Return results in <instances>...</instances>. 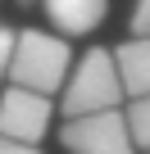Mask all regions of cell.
Here are the masks:
<instances>
[{
    "instance_id": "cell-1",
    "label": "cell",
    "mask_w": 150,
    "mask_h": 154,
    "mask_svg": "<svg viewBox=\"0 0 150 154\" xmlns=\"http://www.w3.org/2000/svg\"><path fill=\"white\" fill-rule=\"evenodd\" d=\"M68 68H73V50L59 32H18L14 41V59H9V86H27L37 95H59L64 82H68Z\"/></svg>"
},
{
    "instance_id": "cell-2",
    "label": "cell",
    "mask_w": 150,
    "mask_h": 154,
    "mask_svg": "<svg viewBox=\"0 0 150 154\" xmlns=\"http://www.w3.org/2000/svg\"><path fill=\"white\" fill-rule=\"evenodd\" d=\"M123 82L114 68V50L91 45L82 50V59H73L68 82L59 91V109L64 118H82V113H105V109H123Z\"/></svg>"
},
{
    "instance_id": "cell-3",
    "label": "cell",
    "mask_w": 150,
    "mask_h": 154,
    "mask_svg": "<svg viewBox=\"0 0 150 154\" xmlns=\"http://www.w3.org/2000/svg\"><path fill=\"white\" fill-rule=\"evenodd\" d=\"M68 154H136L123 109H105V113H82V118H68L59 131Z\"/></svg>"
},
{
    "instance_id": "cell-4",
    "label": "cell",
    "mask_w": 150,
    "mask_h": 154,
    "mask_svg": "<svg viewBox=\"0 0 150 154\" xmlns=\"http://www.w3.org/2000/svg\"><path fill=\"white\" fill-rule=\"evenodd\" d=\"M50 118H55V100L50 95H37L27 86H5L0 91V136L5 140L37 145L50 131Z\"/></svg>"
},
{
    "instance_id": "cell-5",
    "label": "cell",
    "mask_w": 150,
    "mask_h": 154,
    "mask_svg": "<svg viewBox=\"0 0 150 154\" xmlns=\"http://www.w3.org/2000/svg\"><path fill=\"white\" fill-rule=\"evenodd\" d=\"M41 9H46L50 27L64 41H73V36H91L109 18V0H41Z\"/></svg>"
},
{
    "instance_id": "cell-6",
    "label": "cell",
    "mask_w": 150,
    "mask_h": 154,
    "mask_svg": "<svg viewBox=\"0 0 150 154\" xmlns=\"http://www.w3.org/2000/svg\"><path fill=\"white\" fill-rule=\"evenodd\" d=\"M114 68H118V82H123L127 100L150 95V36H127L123 45H114Z\"/></svg>"
},
{
    "instance_id": "cell-7",
    "label": "cell",
    "mask_w": 150,
    "mask_h": 154,
    "mask_svg": "<svg viewBox=\"0 0 150 154\" xmlns=\"http://www.w3.org/2000/svg\"><path fill=\"white\" fill-rule=\"evenodd\" d=\"M123 122H127V136L136 145V154H150V95H136L123 104Z\"/></svg>"
},
{
    "instance_id": "cell-8",
    "label": "cell",
    "mask_w": 150,
    "mask_h": 154,
    "mask_svg": "<svg viewBox=\"0 0 150 154\" xmlns=\"http://www.w3.org/2000/svg\"><path fill=\"white\" fill-rule=\"evenodd\" d=\"M14 41H18V32H14L9 23H0V82L9 77V59H14Z\"/></svg>"
},
{
    "instance_id": "cell-9",
    "label": "cell",
    "mask_w": 150,
    "mask_h": 154,
    "mask_svg": "<svg viewBox=\"0 0 150 154\" xmlns=\"http://www.w3.org/2000/svg\"><path fill=\"white\" fill-rule=\"evenodd\" d=\"M132 36H150V0L132 5Z\"/></svg>"
},
{
    "instance_id": "cell-10",
    "label": "cell",
    "mask_w": 150,
    "mask_h": 154,
    "mask_svg": "<svg viewBox=\"0 0 150 154\" xmlns=\"http://www.w3.org/2000/svg\"><path fill=\"white\" fill-rule=\"evenodd\" d=\"M0 154H41L37 145H23V140H5L0 136Z\"/></svg>"
},
{
    "instance_id": "cell-11",
    "label": "cell",
    "mask_w": 150,
    "mask_h": 154,
    "mask_svg": "<svg viewBox=\"0 0 150 154\" xmlns=\"http://www.w3.org/2000/svg\"><path fill=\"white\" fill-rule=\"evenodd\" d=\"M14 5H23V9H27V5H37V0H14Z\"/></svg>"
}]
</instances>
